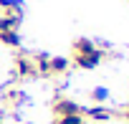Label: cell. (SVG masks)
<instances>
[{
    "label": "cell",
    "mask_w": 129,
    "mask_h": 124,
    "mask_svg": "<svg viewBox=\"0 0 129 124\" xmlns=\"http://www.w3.org/2000/svg\"><path fill=\"white\" fill-rule=\"evenodd\" d=\"M33 76H36L33 56H28V53H18V56H15V79H33Z\"/></svg>",
    "instance_id": "cell-1"
},
{
    "label": "cell",
    "mask_w": 129,
    "mask_h": 124,
    "mask_svg": "<svg viewBox=\"0 0 129 124\" xmlns=\"http://www.w3.org/2000/svg\"><path fill=\"white\" fill-rule=\"evenodd\" d=\"M104 48H94L91 53H81V56H74V64L79 66V69H96L99 64H101V61H104Z\"/></svg>",
    "instance_id": "cell-2"
},
{
    "label": "cell",
    "mask_w": 129,
    "mask_h": 124,
    "mask_svg": "<svg viewBox=\"0 0 129 124\" xmlns=\"http://www.w3.org/2000/svg\"><path fill=\"white\" fill-rule=\"evenodd\" d=\"M53 111L58 116H71V114H84V109L76 104V101H69V99H56L53 104Z\"/></svg>",
    "instance_id": "cell-3"
},
{
    "label": "cell",
    "mask_w": 129,
    "mask_h": 124,
    "mask_svg": "<svg viewBox=\"0 0 129 124\" xmlns=\"http://www.w3.org/2000/svg\"><path fill=\"white\" fill-rule=\"evenodd\" d=\"M66 71H69V61L66 58H61V56L48 58V76H61Z\"/></svg>",
    "instance_id": "cell-4"
},
{
    "label": "cell",
    "mask_w": 129,
    "mask_h": 124,
    "mask_svg": "<svg viewBox=\"0 0 129 124\" xmlns=\"http://www.w3.org/2000/svg\"><path fill=\"white\" fill-rule=\"evenodd\" d=\"M96 48V43L94 41H89V38H79L76 43H74V56H81V53H91Z\"/></svg>",
    "instance_id": "cell-5"
},
{
    "label": "cell",
    "mask_w": 129,
    "mask_h": 124,
    "mask_svg": "<svg viewBox=\"0 0 129 124\" xmlns=\"http://www.w3.org/2000/svg\"><path fill=\"white\" fill-rule=\"evenodd\" d=\"M0 41H3L5 46H20V36H18V30H5V33H0Z\"/></svg>",
    "instance_id": "cell-6"
},
{
    "label": "cell",
    "mask_w": 129,
    "mask_h": 124,
    "mask_svg": "<svg viewBox=\"0 0 129 124\" xmlns=\"http://www.w3.org/2000/svg\"><path fill=\"white\" fill-rule=\"evenodd\" d=\"M106 96H109V94H106V89H96V91H94V99H96V101H104Z\"/></svg>",
    "instance_id": "cell-7"
},
{
    "label": "cell",
    "mask_w": 129,
    "mask_h": 124,
    "mask_svg": "<svg viewBox=\"0 0 129 124\" xmlns=\"http://www.w3.org/2000/svg\"><path fill=\"white\" fill-rule=\"evenodd\" d=\"M0 5H3V0H0Z\"/></svg>",
    "instance_id": "cell-8"
}]
</instances>
